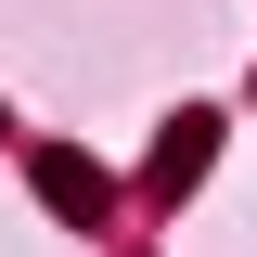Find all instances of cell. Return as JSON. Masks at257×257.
Instances as JSON below:
<instances>
[{"label":"cell","mask_w":257,"mask_h":257,"mask_svg":"<svg viewBox=\"0 0 257 257\" xmlns=\"http://www.w3.org/2000/svg\"><path fill=\"white\" fill-rule=\"evenodd\" d=\"M206 142H219V116H180V128H167V155H155V193H193Z\"/></svg>","instance_id":"6da1fadb"},{"label":"cell","mask_w":257,"mask_h":257,"mask_svg":"<svg viewBox=\"0 0 257 257\" xmlns=\"http://www.w3.org/2000/svg\"><path fill=\"white\" fill-rule=\"evenodd\" d=\"M39 193H52V206H103V180H90L77 155H39Z\"/></svg>","instance_id":"7a4b0ae2"}]
</instances>
